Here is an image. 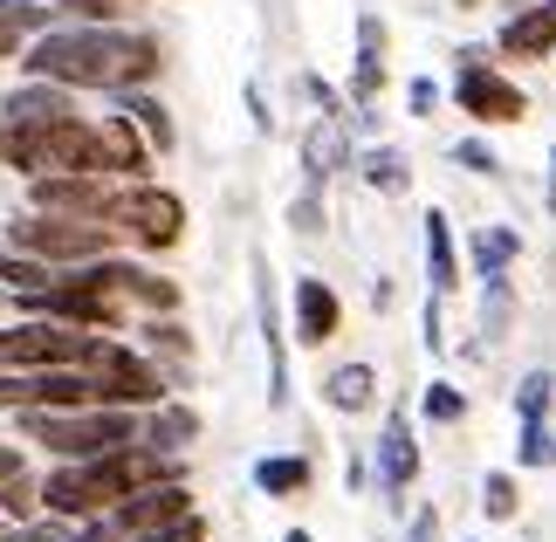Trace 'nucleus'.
<instances>
[{
    "instance_id": "1",
    "label": "nucleus",
    "mask_w": 556,
    "mask_h": 542,
    "mask_svg": "<svg viewBox=\"0 0 556 542\" xmlns=\"http://www.w3.org/2000/svg\"><path fill=\"white\" fill-rule=\"evenodd\" d=\"M165 49L144 28H103V21H70L28 41V76L41 83H70V90H144L159 76Z\"/></svg>"
},
{
    "instance_id": "2",
    "label": "nucleus",
    "mask_w": 556,
    "mask_h": 542,
    "mask_svg": "<svg viewBox=\"0 0 556 542\" xmlns=\"http://www.w3.org/2000/svg\"><path fill=\"white\" fill-rule=\"evenodd\" d=\"M152 481H179V461L173 453H152V446H117V453H97V461H62L49 481H41V508L49 515H70V522H97V515L124 508L138 488Z\"/></svg>"
},
{
    "instance_id": "3",
    "label": "nucleus",
    "mask_w": 556,
    "mask_h": 542,
    "mask_svg": "<svg viewBox=\"0 0 556 542\" xmlns=\"http://www.w3.org/2000/svg\"><path fill=\"white\" fill-rule=\"evenodd\" d=\"M21 432H28L35 446L62 453V461H97V453H117V446H138L144 440V426L124 405H76V412L28 405V412H21Z\"/></svg>"
},
{
    "instance_id": "4",
    "label": "nucleus",
    "mask_w": 556,
    "mask_h": 542,
    "mask_svg": "<svg viewBox=\"0 0 556 542\" xmlns=\"http://www.w3.org/2000/svg\"><path fill=\"white\" fill-rule=\"evenodd\" d=\"M8 241L21 254H41L49 268H83V262H103L117 248V227L111 220H76V213H28V220L8 227Z\"/></svg>"
},
{
    "instance_id": "5",
    "label": "nucleus",
    "mask_w": 556,
    "mask_h": 542,
    "mask_svg": "<svg viewBox=\"0 0 556 542\" xmlns=\"http://www.w3.org/2000/svg\"><path fill=\"white\" fill-rule=\"evenodd\" d=\"M97 330H76V323L55 316H28V323H0V371H62V364L90 357Z\"/></svg>"
},
{
    "instance_id": "6",
    "label": "nucleus",
    "mask_w": 556,
    "mask_h": 542,
    "mask_svg": "<svg viewBox=\"0 0 556 542\" xmlns=\"http://www.w3.org/2000/svg\"><path fill=\"white\" fill-rule=\"evenodd\" d=\"M111 227L117 234H131L138 248H152V254H165V248H179L186 241V200L179 192H165V186H124L117 200H111Z\"/></svg>"
},
{
    "instance_id": "7",
    "label": "nucleus",
    "mask_w": 556,
    "mask_h": 542,
    "mask_svg": "<svg viewBox=\"0 0 556 542\" xmlns=\"http://www.w3.org/2000/svg\"><path fill=\"white\" fill-rule=\"evenodd\" d=\"M460 111L481 117V124H522L529 117V97L502 70H488L481 55H460Z\"/></svg>"
},
{
    "instance_id": "8",
    "label": "nucleus",
    "mask_w": 556,
    "mask_h": 542,
    "mask_svg": "<svg viewBox=\"0 0 556 542\" xmlns=\"http://www.w3.org/2000/svg\"><path fill=\"white\" fill-rule=\"evenodd\" d=\"M117 192L97 179V172H55V179H35V213H76V220H111Z\"/></svg>"
},
{
    "instance_id": "9",
    "label": "nucleus",
    "mask_w": 556,
    "mask_h": 542,
    "mask_svg": "<svg viewBox=\"0 0 556 542\" xmlns=\"http://www.w3.org/2000/svg\"><path fill=\"white\" fill-rule=\"evenodd\" d=\"M62 117H83L70 83H41V76H28L14 97H0V124H14V131H41V124H62Z\"/></svg>"
},
{
    "instance_id": "10",
    "label": "nucleus",
    "mask_w": 556,
    "mask_h": 542,
    "mask_svg": "<svg viewBox=\"0 0 556 542\" xmlns=\"http://www.w3.org/2000/svg\"><path fill=\"white\" fill-rule=\"evenodd\" d=\"M111 515H117L124 535H144V529H165V522H179V515H192V494H186V481H152Z\"/></svg>"
},
{
    "instance_id": "11",
    "label": "nucleus",
    "mask_w": 556,
    "mask_h": 542,
    "mask_svg": "<svg viewBox=\"0 0 556 542\" xmlns=\"http://www.w3.org/2000/svg\"><path fill=\"white\" fill-rule=\"evenodd\" d=\"M254 302H262V337H268V405L282 412L289 405V337H282V323H275V275H268V262H254Z\"/></svg>"
},
{
    "instance_id": "12",
    "label": "nucleus",
    "mask_w": 556,
    "mask_h": 542,
    "mask_svg": "<svg viewBox=\"0 0 556 542\" xmlns=\"http://www.w3.org/2000/svg\"><path fill=\"white\" fill-rule=\"evenodd\" d=\"M413 474H419V446H413V426H405V412H392V419H384V432H378V488L399 494L413 488Z\"/></svg>"
},
{
    "instance_id": "13",
    "label": "nucleus",
    "mask_w": 556,
    "mask_h": 542,
    "mask_svg": "<svg viewBox=\"0 0 556 542\" xmlns=\"http://www.w3.org/2000/svg\"><path fill=\"white\" fill-rule=\"evenodd\" d=\"M351 165V131H344V117L337 111H324L303 131V172H309V186H324L330 172H344Z\"/></svg>"
},
{
    "instance_id": "14",
    "label": "nucleus",
    "mask_w": 556,
    "mask_h": 542,
    "mask_svg": "<svg viewBox=\"0 0 556 542\" xmlns=\"http://www.w3.org/2000/svg\"><path fill=\"white\" fill-rule=\"evenodd\" d=\"M337 289L330 281H316V275H303L295 281V343H330L337 337Z\"/></svg>"
},
{
    "instance_id": "15",
    "label": "nucleus",
    "mask_w": 556,
    "mask_h": 542,
    "mask_svg": "<svg viewBox=\"0 0 556 542\" xmlns=\"http://www.w3.org/2000/svg\"><path fill=\"white\" fill-rule=\"evenodd\" d=\"M192 440H200V412L179 405V399L152 405V419H144V446H152V453H173V461H179Z\"/></svg>"
},
{
    "instance_id": "16",
    "label": "nucleus",
    "mask_w": 556,
    "mask_h": 542,
    "mask_svg": "<svg viewBox=\"0 0 556 542\" xmlns=\"http://www.w3.org/2000/svg\"><path fill=\"white\" fill-rule=\"evenodd\" d=\"M378 90H384V28H378V14H365V21H357V70H351V97L371 111Z\"/></svg>"
},
{
    "instance_id": "17",
    "label": "nucleus",
    "mask_w": 556,
    "mask_h": 542,
    "mask_svg": "<svg viewBox=\"0 0 556 542\" xmlns=\"http://www.w3.org/2000/svg\"><path fill=\"white\" fill-rule=\"evenodd\" d=\"M97 124H103V159H111V172H124V179L138 186V172L152 165V144H144V131H138L124 111H117V117H97Z\"/></svg>"
},
{
    "instance_id": "18",
    "label": "nucleus",
    "mask_w": 556,
    "mask_h": 542,
    "mask_svg": "<svg viewBox=\"0 0 556 542\" xmlns=\"http://www.w3.org/2000/svg\"><path fill=\"white\" fill-rule=\"evenodd\" d=\"M426 275H433V295L460 289V254H454V227H446V213H426Z\"/></svg>"
},
{
    "instance_id": "19",
    "label": "nucleus",
    "mask_w": 556,
    "mask_h": 542,
    "mask_svg": "<svg viewBox=\"0 0 556 542\" xmlns=\"http://www.w3.org/2000/svg\"><path fill=\"white\" fill-rule=\"evenodd\" d=\"M502 49H508V55H529V62L549 55V49H556V0H549V8H529V14L508 21V28H502Z\"/></svg>"
},
{
    "instance_id": "20",
    "label": "nucleus",
    "mask_w": 556,
    "mask_h": 542,
    "mask_svg": "<svg viewBox=\"0 0 556 542\" xmlns=\"http://www.w3.org/2000/svg\"><path fill=\"white\" fill-rule=\"evenodd\" d=\"M324 399H330V412H371L378 371H371V364H337V371L324 378Z\"/></svg>"
},
{
    "instance_id": "21",
    "label": "nucleus",
    "mask_w": 556,
    "mask_h": 542,
    "mask_svg": "<svg viewBox=\"0 0 556 542\" xmlns=\"http://www.w3.org/2000/svg\"><path fill=\"white\" fill-rule=\"evenodd\" d=\"M62 8H28V0H0V55H21L28 35H49Z\"/></svg>"
},
{
    "instance_id": "22",
    "label": "nucleus",
    "mask_w": 556,
    "mask_h": 542,
    "mask_svg": "<svg viewBox=\"0 0 556 542\" xmlns=\"http://www.w3.org/2000/svg\"><path fill=\"white\" fill-rule=\"evenodd\" d=\"M117 289H124V302H138V310H152V316H173L179 310V281H165L152 268H131V262H124Z\"/></svg>"
},
{
    "instance_id": "23",
    "label": "nucleus",
    "mask_w": 556,
    "mask_h": 542,
    "mask_svg": "<svg viewBox=\"0 0 556 542\" xmlns=\"http://www.w3.org/2000/svg\"><path fill=\"white\" fill-rule=\"evenodd\" d=\"M124 117L144 131V144L152 151H173L179 144V131H173V111H165L159 97H144V90H124Z\"/></svg>"
},
{
    "instance_id": "24",
    "label": "nucleus",
    "mask_w": 556,
    "mask_h": 542,
    "mask_svg": "<svg viewBox=\"0 0 556 542\" xmlns=\"http://www.w3.org/2000/svg\"><path fill=\"white\" fill-rule=\"evenodd\" d=\"M0 281H8L14 295H35V289H49V281H55V268L41 262V254H21L14 241H0Z\"/></svg>"
},
{
    "instance_id": "25",
    "label": "nucleus",
    "mask_w": 556,
    "mask_h": 542,
    "mask_svg": "<svg viewBox=\"0 0 556 542\" xmlns=\"http://www.w3.org/2000/svg\"><path fill=\"white\" fill-rule=\"evenodd\" d=\"M254 488L262 494H303L309 488V461L303 453H268V461L254 467Z\"/></svg>"
},
{
    "instance_id": "26",
    "label": "nucleus",
    "mask_w": 556,
    "mask_h": 542,
    "mask_svg": "<svg viewBox=\"0 0 556 542\" xmlns=\"http://www.w3.org/2000/svg\"><path fill=\"white\" fill-rule=\"evenodd\" d=\"M516 234L508 227H481L475 234V268H481V281H495V275H508V262H516Z\"/></svg>"
},
{
    "instance_id": "27",
    "label": "nucleus",
    "mask_w": 556,
    "mask_h": 542,
    "mask_svg": "<svg viewBox=\"0 0 556 542\" xmlns=\"http://www.w3.org/2000/svg\"><path fill=\"white\" fill-rule=\"evenodd\" d=\"M405 151H392V144H378V151H365V186L371 192H405Z\"/></svg>"
},
{
    "instance_id": "28",
    "label": "nucleus",
    "mask_w": 556,
    "mask_h": 542,
    "mask_svg": "<svg viewBox=\"0 0 556 542\" xmlns=\"http://www.w3.org/2000/svg\"><path fill=\"white\" fill-rule=\"evenodd\" d=\"M35 508H41V488L28 481V474H14V481H0V515H8V522H28Z\"/></svg>"
},
{
    "instance_id": "29",
    "label": "nucleus",
    "mask_w": 556,
    "mask_h": 542,
    "mask_svg": "<svg viewBox=\"0 0 556 542\" xmlns=\"http://www.w3.org/2000/svg\"><path fill=\"white\" fill-rule=\"evenodd\" d=\"M549 392H556V378L549 371H529L516 385V412H522V419H549Z\"/></svg>"
},
{
    "instance_id": "30",
    "label": "nucleus",
    "mask_w": 556,
    "mask_h": 542,
    "mask_svg": "<svg viewBox=\"0 0 556 542\" xmlns=\"http://www.w3.org/2000/svg\"><path fill=\"white\" fill-rule=\"evenodd\" d=\"M502 330H508V275L488 281V302H481V337L502 343Z\"/></svg>"
},
{
    "instance_id": "31",
    "label": "nucleus",
    "mask_w": 556,
    "mask_h": 542,
    "mask_svg": "<svg viewBox=\"0 0 556 542\" xmlns=\"http://www.w3.org/2000/svg\"><path fill=\"white\" fill-rule=\"evenodd\" d=\"M55 8L76 14V21H103V28H117V21L138 8V0H55Z\"/></svg>"
},
{
    "instance_id": "32",
    "label": "nucleus",
    "mask_w": 556,
    "mask_h": 542,
    "mask_svg": "<svg viewBox=\"0 0 556 542\" xmlns=\"http://www.w3.org/2000/svg\"><path fill=\"white\" fill-rule=\"evenodd\" d=\"M516 461H522V467H549V461H556V440H549V426H543V419H522V446H516Z\"/></svg>"
},
{
    "instance_id": "33",
    "label": "nucleus",
    "mask_w": 556,
    "mask_h": 542,
    "mask_svg": "<svg viewBox=\"0 0 556 542\" xmlns=\"http://www.w3.org/2000/svg\"><path fill=\"white\" fill-rule=\"evenodd\" d=\"M426 419H433V426H454L460 419V412H467V399H460V385H426Z\"/></svg>"
},
{
    "instance_id": "34",
    "label": "nucleus",
    "mask_w": 556,
    "mask_h": 542,
    "mask_svg": "<svg viewBox=\"0 0 556 542\" xmlns=\"http://www.w3.org/2000/svg\"><path fill=\"white\" fill-rule=\"evenodd\" d=\"M481 508H488V522H508V515H516V481H508V474H488V481H481Z\"/></svg>"
},
{
    "instance_id": "35",
    "label": "nucleus",
    "mask_w": 556,
    "mask_h": 542,
    "mask_svg": "<svg viewBox=\"0 0 556 542\" xmlns=\"http://www.w3.org/2000/svg\"><path fill=\"white\" fill-rule=\"evenodd\" d=\"M0 542H70V515H49V522H14V529H0Z\"/></svg>"
},
{
    "instance_id": "36",
    "label": "nucleus",
    "mask_w": 556,
    "mask_h": 542,
    "mask_svg": "<svg viewBox=\"0 0 556 542\" xmlns=\"http://www.w3.org/2000/svg\"><path fill=\"white\" fill-rule=\"evenodd\" d=\"M124 542H206V522H200V515H179V522L144 529V535H124Z\"/></svg>"
},
{
    "instance_id": "37",
    "label": "nucleus",
    "mask_w": 556,
    "mask_h": 542,
    "mask_svg": "<svg viewBox=\"0 0 556 542\" xmlns=\"http://www.w3.org/2000/svg\"><path fill=\"white\" fill-rule=\"evenodd\" d=\"M35 405V371H0V412H28Z\"/></svg>"
},
{
    "instance_id": "38",
    "label": "nucleus",
    "mask_w": 556,
    "mask_h": 542,
    "mask_svg": "<svg viewBox=\"0 0 556 542\" xmlns=\"http://www.w3.org/2000/svg\"><path fill=\"white\" fill-rule=\"evenodd\" d=\"M289 227H295V234H324V186H309L303 200L289 206Z\"/></svg>"
},
{
    "instance_id": "39",
    "label": "nucleus",
    "mask_w": 556,
    "mask_h": 542,
    "mask_svg": "<svg viewBox=\"0 0 556 542\" xmlns=\"http://www.w3.org/2000/svg\"><path fill=\"white\" fill-rule=\"evenodd\" d=\"M144 343H152V351H165V357H186L192 351V343H186V330H179V323H152V330H144Z\"/></svg>"
},
{
    "instance_id": "40",
    "label": "nucleus",
    "mask_w": 556,
    "mask_h": 542,
    "mask_svg": "<svg viewBox=\"0 0 556 542\" xmlns=\"http://www.w3.org/2000/svg\"><path fill=\"white\" fill-rule=\"evenodd\" d=\"M454 159H460L467 172H488V179H495V172H502V159H495V151H488L481 138H460V144H454Z\"/></svg>"
},
{
    "instance_id": "41",
    "label": "nucleus",
    "mask_w": 556,
    "mask_h": 542,
    "mask_svg": "<svg viewBox=\"0 0 556 542\" xmlns=\"http://www.w3.org/2000/svg\"><path fill=\"white\" fill-rule=\"evenodd\" d=\"M117 535H124V529H117V515H97V522H83L70 542H117Z\"/></svg>"
},
{
    "instance_id": "42",
    "label": "nucleus",
    "mask_w": 556,
    "mask_h": 542,
    "mask_svg": "<svg viewBox=\"0 0 556 542\" xmlns=\"http://www.w3.org/2000/svg\"><path fill=\"white\" fill-rule=\"evenodd\" d=\"M405 103H413V117H433V111H440V90H433V83L419 76L413 90H405Z\"/></svg>"
},
{
    "instance_id": "43",
    "label": "nucleus",
    "mask_w": 556,
    "mask_h": 542,
    "mask_svg": "<svg viewBox=\"0 0 556 542\" xmlns=\"http://www.w3.org/2000/svg\"><path fill=\"white\" fill-rule=\"evenodd\" d=\"M405 542H440V508H419L413 529H405Z\"/></svg>"
},
{
    "instance_id": "44",
    "label": "nucleus",
    "mask_w": 556,
    "mask_h": 542,
    "mask_svg": "<svg viewBox=\"0 0 556 542\" xmlns=\"http://www.w3.org/2000/svg\"><path fill=\"white\" fill-rule=\"evenodd\" d=\"M440 343H446V323H440V295H433L426 302V351H440Z\"/></svg>"
},
{
    "instance_id": "45",
    "label": "nucleus",
    "mask_w": 556,
    "mask_h": 542,
    "mask_svg": "<svg viewBox=\"0 0 556 542\" xmlns=\"http://www.w3.org/2000/svg\"><path fill=\"white\" fill-rule=\"evenodd\" d=\"M21 474V446H0V481H14Z\"/></svg>"
},
{
    "instance_id": "46",
    "label": "nucleus",
    "mask_w": 556,
    "mask_h": 542,
    "mask_svg": "<svg viewBox=\"0 0 556 542\" xmlns=\"http://www.w3.org/2000/svg\"><path fill=\"white\" fill-rule=\"evenodd\" d=\"M543 206H549V220H556V151H549V200Z\"/></svg>"
},
{
    "instance_id": "47",
    "label": "nucleus",
    "mask_w": 556,
    "mask_h": 542,
    "mask_svg": "<svg viewBox=\"0 0 556 542\" xmlns=\"http://www.w3.org/2000/svg\"><path fill=\"white\" fill-rule=\"evenodd\" d=\"M282 542H316V535H309V529H289V535H282Z\"/></svg>"
}]
</instances>
